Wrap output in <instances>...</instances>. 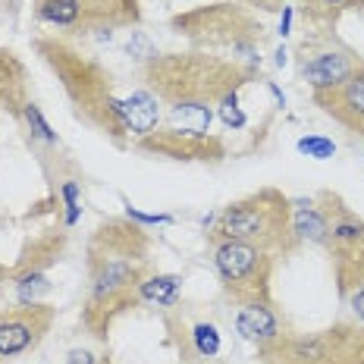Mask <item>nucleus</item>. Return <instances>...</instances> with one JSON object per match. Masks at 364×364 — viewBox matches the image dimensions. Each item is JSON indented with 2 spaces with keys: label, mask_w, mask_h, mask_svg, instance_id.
I'll list each match as a JSON object with an SVG mask.
<instances>
[{
  "label": "nucleus",
  "mask_w": 364,
  "mask_h": 364,
  "mask_svg": "<svg viewBox=\"0 0 364 364\" xmlns=\"http://www.w3.org/2000/svg\"><path fill=\"white\" fill-rule=\"evenodd\" d=\"M154 239L148 226L129 217H107L95 226L85 245L88 295L82 305V327L91 339L107 343L113 323L141 305L139 286L154 273Z\"/></svg>",
  "instance_id": "1"
},
{
  "label": "nucleus",
  "mask_w": 364,
  "mask_h": 364,
  "mask_svg": "<svg viewBox=\"0 0 364 364\" xmlns=\"http://www.w3.org/2000/svg\"><path fill=\"white\" fill-rule=\"evenodd\" d=\"M255 79L257 66L214 57L208 50L154 54L141 63V88H148L161 101V107H166L170 126L195 132H208L214 107Z\"/></svg>",
  "instance_id": "2"
},
{
  "label": "nucleus",
  "mask_w": 364,
  "mask_h": 364,
  "mask_svg": "<svg viewBox=\"0 0 364 364\" xmlns=\"http://www.w3.org/2000/svg\"><path fill=\"white\" fill-rule=\"evenodd\" d=\"M35 54L60 82L73 117L101 139H107L113 148H132V132L126 123L123 97L117 95V79L101 60L70 41L66 35H38L32 41Z\"/></svg>",
  "instance_id": "3"
},
{
  "label": "nucleus",
  "mask_w": 364,
  "mask_h": 364,
  "mask_svg": "<svg viewBox=\"0 0 364 364\" xmlns=\"http://www.w3.org/2000/svg\"><path fill=\"white\" fill-rule=\"evenodd\" d=\"M208 245L217 242H245V245L264 248L277 257H292L301 248V239L292 226V198L283 188L264 186L242 198L230 201L214 217L204 232Z\"/></svg>",
  "instance_id": "4"
},
{
  "label": "nucleus",
  "mask_w": 364,
  "mask_h": 364,
  "mask_svg": "<svg viewBox=\"0 0 364 364\" xmlns=\"http://www.w3.org/2000/svg\"><path fill=\"white\" fill-rule=\"evenodd\" d=\"M170 32L192 44V50H208V54L232 50V54L245 57V63L252 66L261 63L257 54L270 38L257 13L239 0H220V4L182 10L170 16Z\"/></svg>",
  "instance_id": "5"
},
{
  "label": "nucleus",
  "mask_w": 364,
  "mask_h": 364,
  "mask_svg": "<svg viewBox=\"0 0 364 364\" xmlns=\"http://www.w3.org/2000/svg\"><path fill=\"white\" fill-rule=\"evenodd\" d=\"M257 364H364V321L339 317L321 330H286L257 346Z\"/></svg>",
  "instance_id": "6"
},
{
  "label": "nucleus",
  "mask_w": 364,
  "mask_h": 364,
  "mask_svg": "<svg viewBox=\"0 0 364 364\" xmlns=\"http://www.w3.org/2000/svg\"><path fill=\"white\" fill-rule=\"evenodd\" d=\"M314 201L327 226L321 248L330 257L336 295L346 301L352 292L364 289V217L333 188H321Z\"/></svg>",
  "instance_id": "7"
},
{
  "label": "nucleus",
  "mask_w": 364,
  "mask_h": 364,
  "mask_svg": "<svg viewBox=\"0 0 364 364\" xmlns=\"http://www.w3.org/2000/svg\"><path fill=\"white\" fill-rule=\"evenodd\" d=\"M214 270L220 279L223 299L239 308L248 305H273V273H277V255L264 248L245 245V242H217Z\"/></svg>",
  "instance_id": "8"
},
{
  "label": "nucleus",
  "mask_w": 364,
  "mask_h": 364,
  "mask_svg": "<svg viewBox=\"0 0 364 364\" xmlns=\"http://www.w3.org/2000/svg\"><path fill=\"white\" fill-rule=\"evenodd\" d=\"M35 16L60 35H101L141 22V0H32Z\"/></svg>",
  "instance_id": "9"
},
{
  "label": "nucleus",
  "mask_w": 364,
  "mask_h": 364,
  "mask_svg": "<svg viewBox=\"0 0 364 364\" xmlns=\"http://www.w3.org/2000/svg\"><path fill=\"white\" fill-rule=\"evenodd\" d=\"M361 63L364 57L336 35V28L311 26V32H305V38L295 44V70H299V79L311 85V91L339 85Z\"/></svg>",
  "instance_id": "10"
},
{
  "label": "nucleus",
  "mask_w": 364,
  "mask_h": 364,
  "mask_svg": "<svg viewBox=\"0 0 364 364\" xmlns=\"http://www.w3.org/2000/svg\"><path fill=\"white\" fill-rule=\"evenodd\" d=\"M132 148L141 151V154L164 157V161H179V164H223L230 157L226 141L220 135L179 129V126L154 129V132L135 139Z\"/></svg>",
  "instance_id": "11"
},
{
  "label": "nucleus",
  "mask_w": 364,
  "mask_h": 364,
  "mask_svg": "<svg viewBox=\"0 0 364 364\" xmlns=\"http://www.w3.org/2000/svg\"><path fill=\"white\" fill-rule=\"evenodd\" d=\"M57 311L44 301H19L13 308H0V361L35 352L48 339Z\"/></svg>",
  "instance_id": "12"
},
{
  "label": "nucleus",
  "mask_w": 364,
  "mask_h": 364,
  "mask_svg": "<svg viewBox=\"0 0 364 364\" xmlns=\"http://www.w3.org/2000/svg\"><path fill=\"white\" fill-rule=\"evenodd\" d=\"M311 101L336 126H343L346 132L364 139V63L352 75H346L339 85L311 91Z\"/></svg>",
  "instance_id": "13"
},
{
  "label": "nucleus",
  "mask_w": 364,
  "mask_h": 364,
  "mask_svg": "<svg viewBox=\"0 0 364 364\" xmlns=\"http://www.w3.org/2000/svg\"><path fill=\"white\" fill-rule=\"evenodd\" d=\"M164 323L176 346L182 364H208L220 355V330L214 321H186L179 301L164 311Z\"/></svg>",
  "instance_id": "14"
},
{
  "label": "nucleus",
  "mask_w": 364,
  "mask_h": 364,
  "mask_svg": "<svg viewBox=\"0 0 364 364\" xmlns=\"http://www.w3.org/2000/svg\"><path fill=\"white\" fill-rule=\"evenodd\" d=\"M66 245H70L66 230H41L28 236L19 248L16 264H10V283L28 277V273H48L54 264L63 261Z\"/></svg>",
  "instance_id": "15"
},
{
  "label": "nucleus",
  "mask_w": 364,
  "mask_h": 364,
  "mask_svg": "<svg viewBox=\"0 0 364 364\" xmlns=\"http://www.w3.org/2000/svg\"><path fill=\"white\" fill-rule=\"evenodd\" d=\"M32 101V85H28V70L19 60L16 50L0 48V113H10L19 123L22 107Z\"/></svg>",
  "instance_id": "16"
},
{
  "label": "nucleus",
  "mask_w": 364,
  "mask_h": 364,
  "mask_svg": "<svg viewBox=\"0 0 364 364\" xmlns=\"http://www.w3.org/2000/svg\"><path fill=\"white\" fill-rule=\"evenodd\" d=\"M283 317H279L277 305H248V308H239V317H236V330L242 339L248 343L264 346L270 339H277L283 333Z\"/></svg>",
  "instance_id": "17"
},
{
  "label": "nucleus",
  "mask_w": 364,
  "mask_h": 364,
  "mask_svg": "<svg viewBox=\"0 0 364 364\" xmlns=\"http://www.w3.org/2000/svg\"><path fill=\"white\" fill-rule=\"evenodd\" d=\"M123 107H126V123H129V132H132V141L157 129V119H161V101H157L148 88H139L129 97H123Z\"/></svg>",
  "instance_id": "18"
},
{
  "label": "nucleus",
  "mask_w": 364,
  "mask_h": 364,
  "mask_svg": "<svg viewBox=\"0 0 364 364\" xmlns=\"http://www.w3.org/2000/svg\"><path fill=\"white\" fill-rule=\"evenodd\" d=\"M361 10L364 0H299V16L305 19V26L317 28H336L343 16Z\"/></svg>",
  "instance_id": "19"
},
{
  "label": "nucleus",
  "mask_w": 364,
  "mask_h": 364,
  "mask_svg": "<svg viewBox=\"0 0 364 364\" xmlns=\"http://www.w3.org/2000/svg\"><path fill=\"white\" fill-rule=\"evenodd\" d=\"M292 226H295V236L301 239V245L305 242L323 245L327 226H323V214L314 198H292Z\"/></svg>",
  "instance_id": "20"
},
{
  "label": "nucleus",
  "mask_w": 364,
  "mask_h": 364,
  "mask_svg": "<svg viewBox=\"0 0 364 364\" xmlns=\"http://www.w3.org/2000/svg\"><path fill=\"white\" fill-rule=\"evenodd\" d=\"M179 289H182V277H179V273L154 270L145 283L139 286V299H141V305L170 308V305H176V301H179Z\"/></svg>",
  "instance_id": "21"
},
{
  "label": "nucleus",
  "mask_w": 364,
  "mask_h": 364,
  "mask_svg": "<svg viewBox=\"0 0 364 364\" xmlns=\"http://www.w3.org/2000/svg\"><path fill=\"white\" fill-rule=\"evenodd\" d=\"M79 192H82V182L79 179H63V182H60V188H57V198L63 201V208H66V217H63L66 230L79 223V214H82Z\"/></svg>",
  "instance_id": "22"
},
{
  "label": "nucleus",
  "mask_w": 364,
  "mask_h": 364,
  "mask_svg": "<svg viewBox=\"0 0 364 364\" xmlns=\"http://www.w3.org/2000/svg\"><path fill=\"white\" fill-rule=\"evenodd\" d=\"M48 292H50V283L44 273H28V277L16 279V295H19V301H26V305L28 301H38Z\"/></svg>",
  "instance_id": "23"
},
{
  "label": "nucleus",
  "mask_w": 364,
  "mask_h": 364,
  "mask_svg": "<svg viewBox=\"0 0 364 364\" xmlns=\"http://www.w3.org/2000/svg\"><path fill=\"white\" fill-rule=\"evenodd\" d=\"M299 154H308L314 157V161H330L333 154H336V145H333V139H323V135H305V139H299Z\"/></svg>",
  "instance_id": "24"
},
{
  "label": "nucleus",
  "mask_w": 364,
  "mask_h": 364,
  "mask_svg": "<svg viewBox=\"0 0 364 364\" xmlns=\"http://www.w3.org/2000/svg\"><path fill=\"white\" fill-rule=\"evenodd\" d=\"M217 110H220V119H223L230 129H242V126H245V113L239 110V91H232L230 97H223Z\"/></svg>",
  "instance_id": "25"
},
{
  "label": "nucleus",
  "mask_w": 364,
  "mask_h": 364,
  "mask_svg": "<svg viewBox=\"0 0 364 364\" xmlns=\"http://www.w3.org/2000/svg\"><path fill=\"white\" fill-rule=\"evenodd\" d=\"M123 204H126V217L135 220V223H141V226H170V223H173L170 214H145V210L132 208V204H129L126 198H123Z\"/></svg>",
  "instance_id": "26"
},
{
  "label": "nucleus",
  "mask_w": 364,
  "mask_h": 364,
  "mask_svg": "<svg viewBox=\"0 0 364 364\" xmlns=\"http://www.w3.org/2000/svg\"><path fill=\"white\" fill-rule=\"evenodd\" d=\"M239 4H245V6H252V10L257 13H279L286 6V0H239Z\"/></svg>",
  "instance_id": "27"
},
{
  "label": "nucleus",
  "mask_w": 364,
  "mask_h": 364,
  "mask_svg": "<svg viewBox=\"0 0 364 364\" xmlns=\"http://www.w3.org/2000/svg\"><path fill=\"white\" fill-rule=\"evenodd\" d=\"M348 308H352V314L358 317V321H364V289H358V292H352L348 295Z\"/></svg>",
  "instance_id": "28"
},
{
  "label": "nucleus",
  "mask_w": 364,
  "mask_h": 364,
  "mask_svg": "<svg viewBox=\"0 0 364 364\" xmlns=\"http://www.w3.org/2000/svg\"><path fill=\"white\" fill-rule=\"evenodd\" d=\"M66 364H97V358L91 352H85V348H73L70 358H66Z\"/></svg>",
  "instance_id": "29"
},
{
  "label": "nucleus",
  "mask_w": 364,
  "mask_h": 364,
  "mask_svg": "<svg viewBox=\"0 0 364 364\" xmlns=\"http://www.w3.org/2000/svg\"><path fill=\"white\" fill-rule=\"evenodd\" d=\"M292 16H295L292 6H283V16H279V35H283V38L292 32Z\"/></svg>",
  "instance_id": "30"
},
{
  "label": "nucleus",
  "mask_w": 364,
  "mask_h": 364,
  "mask_svg": "<svg viewBox=\"0 0 364 364\" xmlns=\"http://www.w3.org/2000/svg\"><path fill=\"white\" fill-rule=\"evenodd\" d=\"M6 279H10V267H6V264H0V283H6Z\"/></svg>",
  "instance_id": "31"
},
{
  "label": "nucleus",
  "mask_w": 364,
  "mask_h": 364,
  "mask_svg": "<svg viewBox=\"0 0 364 364\" xmlns=\"http://www.w3.org/2000/svg\"><path fill=\"white\" fill-rule=\"evenodd\" d=\"M286 60H289V57H286V50H283V48H279V50H277V66H283V63H286Z\"/></svg>",
  "instance_id": "32"
},
{
  "label": "nucleus",
  "mask_w": 364,
  "mask_h": 364,
  "mask_svg": "<svg viewBox=\"0 0 364 364\" xmlns=\"http://www.w3.org/2000/svg\"><path fill=\"white\" fill-rule=\"evenodd\" d=\"M97 364H113V361L107 358V355H104V358H97Z\"/></svg>",
  "instance_id": "33"
}]
</instances>
